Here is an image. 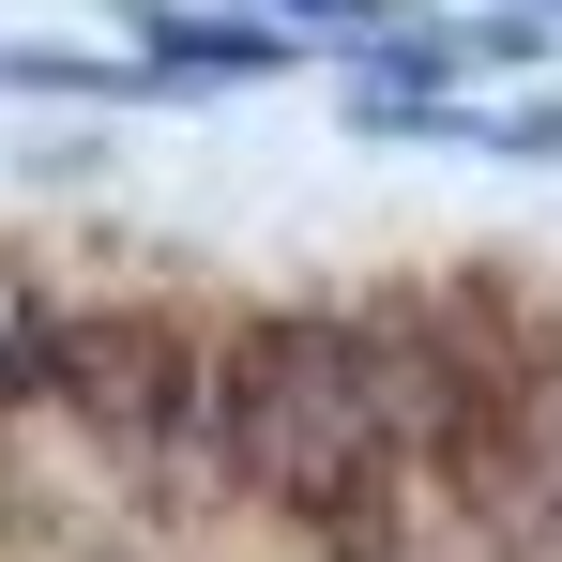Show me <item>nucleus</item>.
Segmentation results:
<instances>
[{"label": "nucleus", "mask_w": 562, "mask_h": 562, "mask_svg": "<svg viewBox=\"0 0 562 562\" xmlns=\"http://www.w3.org/2000/svg\"><path fill=\"white\" fill-rule=\"evenodd\" d=\"M61 319H77V289L46 274L31 244H0V426L61 411Z\"/></svg>", "instance_id": "f257e3e1"}]
</instances>
